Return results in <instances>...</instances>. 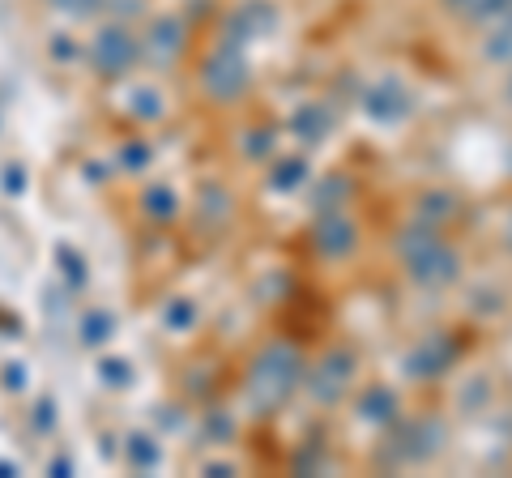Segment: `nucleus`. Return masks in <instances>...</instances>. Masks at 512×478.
I'll return each mask as SVG.
<instances>
[{
  "mask_svg": "<svg viewBox=\"0 0 512 478\" xmlns=\"http://www.w3.org/2000/svg\"><path fill=\"white\" fill-rule=\"evenodd\" d=\"M128 56H133V35H128L124 26H103L99 39H94V60H99L103 69H111V60H120V69H124Z\"/></svg>",
  "mask_w": 512,
  "mask_h": 478,
  "instance_id": "obj_1",
  "label": "nucleus"
},
{
  "mask_svg": "<svg viewBox=\"0 0 512 478\" xmlns=\"http://www.w3.org/2000/svg\"><path fill=\"white\" fill-rule=\"evenodd\" d=\"M56 5H64V9H73V13H82V9H90L94 0H56Z\"/></svg>",
  "mask_w": 512,
  "mask_h": 478,
  "instance_id": "obj_2",
  "label": "nucleus"
}]
</instances>
